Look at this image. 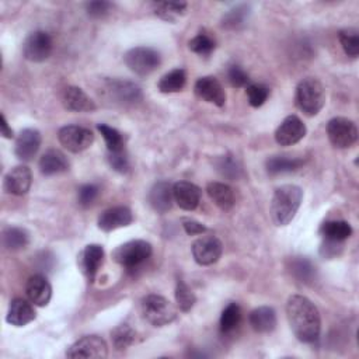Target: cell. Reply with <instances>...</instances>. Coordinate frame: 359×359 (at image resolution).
Masks as SVG:
<instances>
[{"label":"cell","mask_w":359,"mask_h":359,"mask_svg":"<svg viewBox=\"0 0 359 359\" xmlns=\"http://www.w3.org/2000/svg\"><path fill=\"white\" fill-rule=\"evenodd\" d=\"M286 316L296 338L302 342H314L321 330V318L314 303L302 294H293L286 303Z\"/></svg>","instance_id":"1"},{"label":"cell","mask_w":359,"mask_h":359,"mask_svg":"<svg viewBox=\"0 0 359 359\" xmlns=\"http://www.w3.org/2000/svg\"><path fill=\"white\" fill-rule=\"evenodd\" d=\"M303 199L300 187L286 184L276 188L271 201V216L276 226L289 224L296 216Z\"/></svg>","instance_id":"2"},{"label":"cell","mask_w":359,"mask_h":359,"mask_svg":"<svg viewBox=\"0 0 359 359\" xmlns=\"http://www.w3.org/2000/svg\"><path fill=\"white\" fill-rule=\"evenodd\" d=\"M296 107L307 116L317 115L325 104V91L323 84L314 77L303 79L294 94Z\"/></svg>","instance_id":"3"},{"label":"cell","mask_w":359,"mask_h":359,"mask_svg":"<svg viewBox=\"0 0 359 359\" xmlns=\"http://www.w3.org/2000/svg\"><path fill=\"white\" fill-rule=\"evenodd\" d=\"M142 313L147 323L154 327H163L172 323L177 310L165 297L160 294H147L142 299Z\"/></svg>","instance_id":"4"},{"label":"cell","mask_w":359,"mask_h":359,"mask_svg":"<svg viewBox=\"0 0 359 359\" xmlns=\"http://www.w3.org/2000/svg\"><path fill=\"white\" fill-rule=\"evenodd\" d=\"M125 65L139 76H147L153 73L161 63L158 50L150 46H136L129 49L123 56Z\"/></svg>","instance_id":"5"},{"label":"cell","mask_w":359,"mask_h":359,"mask_svg":"<svg viewBox=\"0 0 359 359\" xmlns=\"http://www.w3.org/2000/svg\"><path fill=\"white\" fill-rule=\"evenodd\" d=\"M151 255V244L144 240H130L114 250V259L125 268H136Z\"/></svg>","instance_id":"6"},{"label":"cell","mask_w":359,"mask_h":359,"mask_svg":"<svg viewBox=\"0 0 359 359\" xmlns=\"http://www.w3.org/2000/svg\"><path fill=\"white\" fill-rule=\"evenodd\" d=\"M327 135L332 146L346 149L358 140V128L353 121L344 116H337L328 121Z\"/></svg>","instance_id":"7"},{"label":"cell","mask_w":359,"mask_h":359,"mask_svg":"<svg viewBox=\"0 0 359 359\" xmlns=\"http://www.w3.org/2000/svg\"><path fill=\"white\" fill-rule=\"evenodd\" d=\"M57 139L60 144L72 153H80L88 149L94 142V135L88 128L67 125L59 129Z\"/></svg>","instance_id":"8"},{"label":"cell","mask_w":359,"mask_h":359,"mask_svg":"<svg viewBox=\"0 0 359 359\" xmlns=\"http://www.w3.org/2000/svg\"><path fill=\"white\" fill-rule=\"evenodd\" d=\"M67 358H95L104 359L108 356L107 342L98 335H87L77 339L66 351Z\"/></svg>","instance_id":"9"},{"label":"cell","mask_w":359,"mask_h":359,"mask_svg":"<svg viewBox=\"0 0 359 359\" xmlns=\"http://www.w3.org/2000/svg\"><path fill=\"white\" fill-rule=\"evenodd\" d=\"M53 42L48 32L35 31L29 34L22 45V53L27 60L31 62H43L52 53Z\"/></svg>","instance_id":"10"},{"label":"cell","mask_w":359,"mask_h":359,"mask_svg":"<svg viewBox=\"0 0 359 359\" xmlns=\"http://www.w3.org/2000/svg\"><path fill=\"white\" fill-rule=\"evenodd\" d=\"M223 251L222 241L215 236H202L192 243V255L199 265L215 264Z\"/></svg>","instance_id":"11"},{"label":"cell","mask_w":359,"mask_h":359,"mask_svg":"<svg viewBox=\"0 0 359 359\" xmlns=\"http://www.w3.org/2000/svg\"><path fill=\"white\" fill-rule=\"evenodd\" d=\"M306 125L296 115L286 116L275 130V140L280 146H292L306 136Z\"/></svg>","instance_id":"12"},{"label":"cell","mask_w":359,"mask_h":359,"mask_svg":"<svg viewBox=\"0 0 359 359\" xmlns=\"http://www.w3.org/2000/svg\"><path fill=\"white\" fill-rule=\"evenodd\" d=\"M104 261V248L100 244H88L86 245L79 257H77V264L81 271V273L93 282L100 266L102 265Z\"/></svg>","instance_id":"13"},{"label":"cell","mask_w":359,"mask_h":359,"mask_svg":"<svg viewBox=\"0 0 359 359\" xmlns=\"http://www.w3.org/2000/svg\"><path fill=\"white\" fill-rule=\"evenodd\" d=\"M194 90L195 94L206 102H212L217 107H223L226 102V93L220 81L213 76H205L198 79Z\"/></svg>","instance_id":"14"},{"label":"cell","mask_w":359,"mask_h":359,"mask_svg":"<svg viewBox=\"0 0 359 359\" xmlns=\"http://www.w3.org/2000/svg\"><path fill=\"white\" fill-rule=\"evenodd\" d=\"M32 182V172L27 165H17L4 177V191L11 195H25Z\"/></svg>","instance_id":"15"},{"label":"cell","mask_w":359,"mask_h":359,"mask_svg":"<svg viewBox=\"0 0 359 359\" xmlns=\"http://www.w3.org/2000/svg\"><path fill=\"white\" fill-rule=\"evenodd\" d=\"M41 146V133L36 129L27 128L20 132L15 139L14 153L22 161H29L38 153Z\"/></svg>","instance_id":"16"},{"label":"cell","mask_w":359,"mask_h":359,"mask_svg":"<svg viewBox=\"0 0 359 359\" xmlns=\"http://www.w3.org/2000/svg\"><path fill=\"white\" fill-rule=\"evenodd\" d=\"M108 95L119 104H135L142 100L140 88L125 80H109L107 81Z\"/></svg>","instance_id":"17"},{"label":"cell","mask_w":359,"mask_h":359,"mask_svg":"<svg viewBox=\"0 0 359 359\" xmlns=\"http://www.w3.org/2000/svg\"><path fill=\"white\" fill-rule=\"evenodd\" d=\"M133 222V215L126 206H114L104 210L98 217V227L102 231H112L126 227Z\"/></svg>","instance_id":"18"},{"label":"cell","mask_w":359,"mask_h":359,"mask_svg":"<svg viewBox=\"0 0 359 359\" xmlns=\"http://www.w3.org/2000/svg\"><path fill=\"white\" fill-rule=\"evenodd\" d=\"M172 198L184 210H194L201 202V188L188 181H178L172 185Z\"/></svg>","instance_id":"19"},{"label":"cell","mask_w":359,"mask_h":359,"mask_svg":"<svg viewBox=\"0 0 359 359\" xmlns=\"http://www.w3.org/2000/svg\"><path fill=\"white\" fill-rule=\"evenodd\" d=\"M25 293H27L28 299L31 300V303H34L39 307H43L50 300L52 287L43 275L36 273V275H32L28 278L27 285H25Z\"/></svg>","instance_id":"20"},{"label":"cell","mask_w":359,"mask_h":359,"mask_svg":"<svg viewBox=\"0 0 359 359\" xmlns=\"http://www.w3.org/2000/svg\"><path fill=\"white\" fill-rule=\"evenodd\" d=\"M63 107L72 112H91L95 109L94 101L79 87H66L62 94Z\"/></svg>","instance_id":"21"},{"label":"cell","mask_w":359,"mask_h":359,"mask_svg":"<svg viewBox=\"0 0 359 359\" xmlns=\"http://www.w3.org/2000/svg\"><path fill=\"white\" fill-rule=\"evenodd\" d=\"M6 320L11 325L22 327L35 320V310L31 306V303H28L27 300L21 297H15L10 303Z\"/></svg>","instance_id":"22"},{"label":"cell","mask_w":359,"mask_h":359,"mask_svg":"<svg viewBox=\"0 0 359 359\" xmlns=\"http://www.w3.org/2000/svg\"><path fill=\"white\" fill-rule=\"evenodd\" d=\"M172 199V187L167 181H157L149 192V203L157 213L168 212Z\"/></svg>","instance_id":"23"},{"label":"cell","mask_w":359,"mask_h":359,"mask_svg":"<svg viewBox=\"0 0 359 359\" xmlns=\"http://www.w3.org/2000/svg\"><path fill=\"white\" fill-rule=\"evenodd\" d=\"M69 170V161L66 156L56 149L45 151L39 158V171L43 175H56Z\"/></svg>","instance_id":"24"},{"label":"cell","mask_w":359,"mask_h":359,"mask_svg":"<svg viewBox=\"0 0 359 359\" xmlns=\"http://www.w3.org/2000/svg\"><path fill=\"white\" fill-rule=\"evenodd\" d=\"M250 325L254 331L259 334H266L275 330L276 327V313L269 306H261L254 309L250 313Z\"/></svg>","instance_id":"25"},{"label":"cell","mask_w":359,"mask_h":359,"mask_svg":"<svg viewBox=\"0 0 359 359\" xmlns=\"http://www.w3.org/2000/svg\"><path fill=\"white\" fill-rule=\"evenodd\" d=\"M206 192L213 203L222 210H229L233 208L236 199L233 189L223 182H209L206 187Z\"/></svg>","instance_id":"26"},{"label":"cell","mask_w":359,"mask_h":359,"mask_svg":"<svg viewBox=\"0 0 359 359\" xmlns=\"http://www.w3.org/2000/svg\"><path fill=\"white\" fill-rule=\"evenodd\" d=\"M266 171L269 175L289 174L299 170L303 165V160L299 157H287V156H272L266 160Z\"/></svg>","instance_id":"27"},{"label":"cell","mask_w":359,"mask_h":359,"mask_svg":"<svg viewBox=\"0 0 359 359\" xmlns=\"http://www.w3.org/2000/svg\"><path fill=\"white\" fill-rule=\"evenodd\" d=\"M320 231L325 240L342 243L352 234V227L345 220H330L321 226Z\"/></svg>","instance_id":"28"},{"label":"cell","mask_w":359,"mask_h":359,"mask_svg":"<svg viewBox=\"0 0 359 359\" xmlns=\"http://www.w3.org/2000/svg\"><path fill=\"white\" fill-rule=\"evenodd\" d=\"M250 15L248 4H238L230 8L222 18V27L226 29H240L245 25Z\"/></svg>","instance_id":"29"},{"label":"cell","mask_w":359,"mask_h":359,"mask_svg":"<svg viewBox=\"0 0 359 359\" xmlns=\"http://www.w3.org/2000/svg\"><path fill=\"white\" fill-rule=\"evenodd\" d=\"M187 83V73L184 69H174L168 73H165L158 80V90L161 93H177L184 88Z\"/></svg>","instance_id":"30"},{"label":"cell","mask_w":359,"mask_h":359,"mask_svg":"<svg viewBox=\"0 0 359 359\" xmlns=\"http://www.w3.org/2000/svg\"><path fill=\"white\" fill-rule=\"evenodd\" d=\"M29 234L21 227H7L3 231V245L10 251H18L28 245Z\"/></svg>","instance_id":"31"},{"label":"cell","mask_w":359,"mask_h":359,"mask_svg":"<svg viewBox=\"0 0 359 359\" xmlns=\"http://www.w3.org/2000/svg\"><path fill=\"white\" fill-rule=\"evenodd\" d=\"M290 272L303 283H311L316 279V268L307 258H293L290 261Z\"/></svg>","instance_id":"32"},{"label":"cell","mask_w":359,"mask_h":359,"mask_svg":"<svg viewBox=\"0 0 359 359\" xmlns=\"http://www.w3.org/2000/svg\"><path fill=\"white\" fill-rule=\"evenodd\" d=\"M241 320V309L237 303H229L220 316V331L223 334H229L240 324Z\"/></svg>","instance_id":"33"},{"label":"cell","mask_w":359,"mask_h":359,"mask_svg":"<svg viewBox=\"0 0 359 359\" xmlns=\"http://www.w3.org/2000/svg\"><path fill=\"white\" fill-rule=\"evenodd\" d=\"M111 338H112L114 348L118 349V351H122V349H126L128 346H130L135 342L136 332L130 325L121 324V325H118L112 330Z\"/></svg>","instance_id":"34"},{"label":"cell","mask_w":359,"mask_h":359,"mask_svg":"<svg viewBox=\"0 0 359 359\" xmlns=\"http://www.w3.org/2000/svg\"><path fill=\"white\" fill-rule=\"evenodd\" d=\"M338 39L345 53L351 57L359 55V32L355 28H344L338 32Z\"/></svg>","instance_id":"35"},{"label":"cell","mask_w":359,"mask_h":359,"mask_svg":"<svg viewBox=\"0 0 359 359\" xmlns=\"http://www.w3.org/2000/svg\"><path fill=\"white\" fill-rule=\"evenodd\" d=\"M97 129L100 130V133L102 135V137L105 140L107 151H119V150L125 149L123 137L115 128H111L105 123H100V125H97Z\"/></svg>","instance_id":"36"},{"label":"cell","mask_w":359,"mask_h":359,"mask_svg":"<svg viewBox=\"0 0 359 359\" xmlns=\"http://www.w3.org/2000/svg\"><path fill=\"white\" fill-rule=\"evenodd\" d=\"M175 302L177 306L181 311H189L195 302L196 297L194 294V292L191 290V287L184 282V280H177V286H175Z\"/></svg>","instance_id":"37"},{"label":"cell","mask_w":359,"mask_h":359,"mask_svg":"<svg viewBox=\"0 0 359 359\" xmlns=\"http://www.w3.org/2000/svg\"><path fill=\"white\" fill-rule=\"evenodd\" d=\"M217 171L227 180L236 181L241 175V167L233 156H222L216 160Z\"/></svg>","instance_id":"38"},{"label":"cell","mask_w":359,"mask_h":359,"mask_svg":"<svg viewBox=\"0 0 359 359\" xmlns=\"http://www.w3.org/2000/svg\"><path fill=\"white\" fill-rule=\"evenodd\" d=\"M187 8V3H172L164 1L156 6V15L165 21H174L178 15H181Z\"/></svg>","instance_id":"39"},{"label":"cell","mask_w":359,"mask_h":359,"mask_svg":"<svg viewBox=\"0 0 359 359\" xmlns=\"http://www.w3.org/2000/svg\"><path fill=\"white\" fill-rule=\"evenodd\" d=\"M188 46L194 53H198L201 56H208L215 49V41L208 34L201 32L189 41Z\"/></svg>","instance_id":"40"},{"label":"cell","mask_w":359,"mask_h":359,"mask_svg":"<svg viewBox=\"0 0 359 359\" xmlns=\"http://www.w3.org/2000/svg\"><path fill=\"white\" fill-rule=\"evenodd\" d=\"M245 94L248 97L250 105L254 108H258L269 97V88L262 84H248L245 87Z\"/></svg>","instance_id":"41"},{"label":"cell","mask_w":359,"mask_h":359,"mask_svg":"<svg viewBox=\"0 0 359 359\" xmlns=\"http://www.w3.org/2000/svg\"><path fill=\"white\" fill-rule=\"evenodd\" d=\"M107 160H108L111 168L115 170L116 172H121V174L128 172L129 158H128L125 149L119 150V151H107Z\"/></svg>","instance_id":"42"},{"label":"cell","mask_w":359,"mask_h":359,"mask_svg":"<svg viewBox=\"0 0 359 359\" xmlns=\"http://www.w3.org/2000/svg\"><path fill=\"white\" fill-rule=\"evenodd\" d=\"M97 196H98V187L94 184H84L79 188L77 201H79V205L83 208L93 205Z\"/></svg>","instance_id":"43"},{"label":"cell","mask_w":359,"mask_h":359,"mask_svg":"<svg viewBox=\"0 0 359 359\" xmlns=\"http://www.w3.org/2000/svg\"><path fill=\"white\" fill-rule=\"evenodd\" d=\"M227 80L233 87H244L248 83V74L237 65H233L227 70Z\"/></svg>","instance_id":"44"},{"label":"cell","mask_w":359,"mask_h":359,"mask_svg":"<svg viewBox=\"0 0 359 359\" xmlns=\"http://www.w3.org/2000/svg\"><path fill=\"white\" fill-rule=\"evenodd\" d=\"M112 8V4L108 1H90L86 4L87 14L93 18H102L105 17Z\"/></svg>","instance_id":"45"},{"label":"cell","mask_w":359,"mask_h":359,"mask_svg":"<svg viewBox=\"0 0 359 359\" xmlns=\"http://www.w3.org/2000/svg\"><path fill=\"white\" fill-rule=\"evenodd\" d=\"M182 226H184V230L187 231V234H189V236L202 234L208 230L202 223L192 220V219H182Z\"/></svg>","instance_id":"46"},{"label":"cell","mask_w":359,"mask_h":359,"mask_svg":"<svg viewBox=\"0 0 359 359\" xmlns=\"http://www.w3.org/2000/svg\"><path fill=\"white\" fill-rule=\"evenodd\" d=\"M1 135H3L6 139H11V137L14 136V135H13V129L8 126L4 114H1Z\"/></svg>","instance_id":"47"}]
</instances>
